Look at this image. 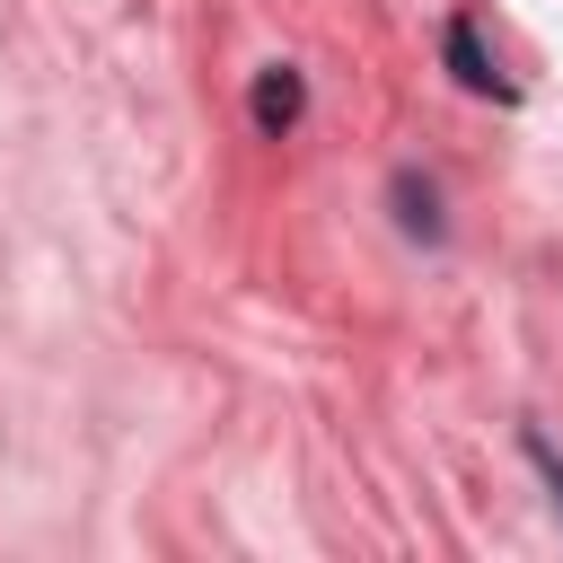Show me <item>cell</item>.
Wrapping results in <instances>:
<instances>
[{
  "label": "cell",
  "mask_w": 563,
  "mask_h": 563,
  "mask_svg": "<svg viewBox=\"0 0 563 563\" xmlns=\"http://www.w3.org/2000/svg\"><path fill=\"white\" fill-rule=\"evenodd\" d=\"M246 114H255V132H264V141H282V132L308 114V79H299L290 62H264V70H255V88H246Z\"/></svg>",
  "instance_id": "1"
},
{
  "label": "cell",
  "mask_w": 563,
  "mask_h": 563,
  "mask_svg": "<svg viewBox=\"0 0 563 563\" xmlns=\"http://www.w3.org/2000/svg\"><path fill=\"white\" fill-rule=\"evenodd\" d=\"M387 202H396V229H405V238H422V246L449 238V220H440V185H431V176L396 167V176H387Z\"/></svg>",
  "instance_id": "2"
},
{
  "label": "cell",
  "mask_w": 563,
  "mask_h": 563,
  "mask_svg": "<svg viewBox=\"0 0 563 563\" xmlns=\"http://www.w3.org/2000/svg\"><path fill=\"white\" fill-rule=\"evenodd\" d=\"M449 70H457V88H475V97H510V79L493 70V53H484V35H475V18H449Z\"/></svg>",
  "instance_id": "3"
},
{
  "label": "cell",
  "mask_w": 563,
  "mask_h": 563,
  "mask_svg": "<svg viewBox=\"0 0 563 563\" xmlns=\"http://www.w3.org/2000/svg\"><path fill=\"white\" fill-rule=\"evenodd\" d=\"M528 457H537V475L554 484V510H563V457H554V440H545V431H528Z\"/></svg>",
  "instance_id": "4"
}]
</instances>
